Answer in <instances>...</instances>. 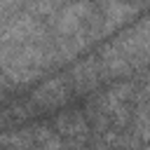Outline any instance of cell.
Instances as JSON below:
<instances>
[{"mask_svg":"<svg viewBox=\"0 0 150 150\" xmlns=\"http://www.w3.org/2000/svg\"><path fill=\"white\" fill-rule=\"evenodd\" d=\"M73 94H75V89H73L70 75L63 73V75H56V77L45 80L30 94V105L33 108H40V110H56V108H63L73 98Z\"/></svg>","mask_w":150,"mask_h":150,"instance_id":"cell-5","label":"cell"},{"mask_svg":"<svg viewBox=\"0 0 150 150\" xmlns=\"http://www.w3.org/2000/svg\"><path fill=\"white\" fill-rule=\"evenodd\" d=\"M98 63L103 77L129 75L150 63V14L136 21L131 28L120 33L112 42H108L98 52Z\"/></svg>","mask_w":150,"mask_h":150,"instance_id":"cell-1","label":"cell"},{"mask_svg":"<svg viewBox=\"0 0 150 150\" xmlns=\"http://www.w3.org/2000/svg\"><path fill=\"white\" fill-rule=\"evenodd\" d=\"M56 63L59 61H56L54 40L45 38V40H38V42L14 47L9 59L0 66V70L5 73V77L12 84H30Z\"/></svg>","mask_w":150,"mask_h":150,"instance_id":"cell-2","label":"cell"},{"mask_svg":"<svg viewBox=\"0 0 150 150\" xmlns=\"http://www.w3.org/2000/svg\"><path fill=\"white\" fill-rule=\"evenodd\" d=\"M68 75H70L75 94H91L101 84V80H105L101 63H98V56H87L82 61H75V66L70 68Z\"/></svg>","mask_w":150,"mask_h":150,"instance_id":"cell-8","label":"cell"},{"mask_svg":"<svg viewBox=\"0 0 150 150\" xmlns=\"http://www.w3.org/2000/svg\"><path fill=\"white\" fill-rule=\"evenodd\" d=\"M54 131L63 138V143H70L73 150H80L87 138H89V131H91V124L87 120L84 112L80 110H68V112H59L54 117Z\"/></svg>","mask_w":150,"mask_h":150,"instance_id":"cell-7","label":"cell"},{"mask_svg":"<svg viewBox=\"0 0 150 150\" xmlns=\"http://www.w3.org/2000/svg\"><path fill=\"white\" fill-rule=\"evenodd\" d=\"M2 23H5V16H0V26H2Z\"/></svg>","mask_w":150,"mask_h":150,"instance_id":"cell-11","label":"cell"},{"mask_svg":"<svg viewBox=\"0 0 150 150\" xmlns=\"http://www.w3.org/2000/svg\"><path fill=\"white\" fill-rule=\"evenodd\" d=\"M0 148H5V150H38V141H35L33 127L2 131L0 134Z\"/></svg>","mask_w":150,"mask_h":150,"instance_id":"cell-9","label":"cell"},{"mask_svg":"<svg viewBox=\"0 0 150 150\" xmlns=\"http://www.w3.org/2000/svg\"><path fill=\"white\" fill-rule=\"evenodd\" d=\"M63 0H28V14L33 16H54Z\"/></svg>","mask_w":150,"mask_h":150,"instance_id":"cell-10","label":"cell"},{"mask_svg":"<svg viewBox=\"0 0 150 150\" xmlns=\"http://www.w3.org/2000/svg\"><path fill=\"white\" fill-rule=\"evenodd\" d=\"M96 16V2L91 0H73L68 5H63L54 19H52V26H54V33L59 38H68V35H75V33H82Z\"/></svg>","mask_w":150,"mask_h":150,"instance_id":"cell-3","label":"cell"},{"mask_svg":"<svg viewBox=\"0 0 150 150\" xmlns=\"http://www.w3.org/2000/svg\"><path fill=\"white\" fill-rule=\"evenodd\" d=\"M45 38H49L47 28L33 14H16L12 19H5V23L0 26V42L12 45V47L38 42V40H45Z\"/></svg>","mask_w":150,"mask_h":150,"instance_id":"cell-4","label":"cell"},{"mask_svg":"<svg viewBox=\"0 0 150 150\" xmlns=\"http://www.w3.org/2000/svg\"><path fill=\"white\" fill-rule=\"evenodd\" d=\"M138 12H141V7L134 2H127V0H98L96 2V21H98L103 35L129 23Z\"/></svg>","mask_w":150,"mask_h":150,"instance_id":"cell-6","label":"cell"}]
</instances>
